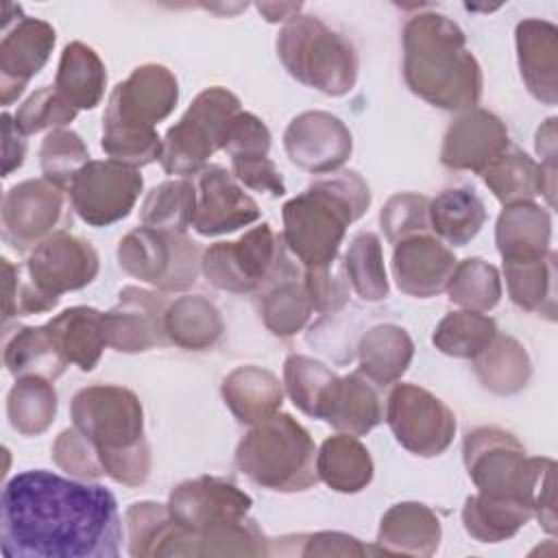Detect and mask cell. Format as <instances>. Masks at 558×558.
<instances>
[{
    "label": "cell",
    "instance_id": "21",
    "mask_svg": "<svg viewBox=\"0 0 558 558\" xmlns=\"http://www.w3.org/2000/svg\"><path fill=\"white\" fill-rule=\"evenodd\" d=\"M510 148L506 124L486 109L464 111L445 133L440 161L451 170L484 172Z\"/></svg>",
    "mask_w": 558,
    "mask_h": 558
},
{
    "label": "cell",
    "instance_id": "45",
    "mask_svg": "<svg viewBox=\"0 0 558 558\" xmlns=\"http://www.w3.org/2000/svg\"><path fill=\"white\" fill-rule=\"evenodd\" d=\"M449 301L473 312H488L499 303L501 279L495 266L480 257L458 262L447 283Z\"/></svg>",
    "mask_w": 558,
    "mask_h": 558
},
{
    "label": "cell",
    "instance_id": "36",
    "mask_svg": "<svg viewBox=\"0 0 558 558\" xmlns=\"http://www.w3.org/2000/svg\"><path fill=\"white\" fill-rule=\"evenodd\" d=\"M508 294L514 305L527 312L556 314V253L525 262H504Z\"/></svg>",
    "mask_w": 558,
    "mask_h": 558
},
{
    "label": "cell",
    "instance_id": "50",
    "mask_svg": "<svg viewBox=\"0 0 558 558\" xmlns=\"http://www.w3.org/2000/svg\"><path fill=\"white\" fill-rule=\"evenodd\" d=\"M2 262L4 272V323L15 316H31L52 310L59 299L44 294L28 277H22V268L11 264L7 257Z\"/></svg>",
    "mask_w": 558,
    "mask_h": 558
},
{
    "label": "cell",
    "instance_id": "1",
    "mask_svg": "<svg viewBox=\"0 0 558 558\" xmlns=\"http://www.w3.org/2000/svg\"><path fill=\"white\" fill-rule=\"evenodd\" d=\"M122 525L116 497L35 469L11 477L0 495L4 558H118Z\"/></svg>",
    "mask_w": 558,
    "mask_h": 558
},
{
    "label": "cell",
    "instance_id": "34",
    "mask_svg": "<svg viewBox=\"0 0 558 558\" xmlns=\"http://www.w3.org/2000/svg\"><path fill=\"white\" fill-rule=\"evenodd\" d=\"M384 418V408L373 384L362 375L353 373L338 379L325 421L342 434L364 436L377 427Z\"/></svg>",
    "mask_w": 558,
    "mask_h": 558
},
{
    "label": "cell",
    "instance_id": "22",
    "mask_svg": "<svg viewBox=\"0 0 558 558\" xmlns=\"http://www.w3.org/2000/svg\"><path fill=\"white\" fill-rule=\"evenodd\" d=\"M458 259L449 246L429 233L412 235L395 244L392 275L401 292L429 299L447 290Z\"/></svg>",
    "mask_w": 558,
    "mask_h": 558
},
{
    "label": "cell",
    "instance_id": "53",
    "mask_svg": "<svg viewBox=\"0 0 558 558\" xmlns=\"http://www.w3.org/2000/svg\"><path fill=\"white\" fill-rule=\"evenodd\" d=\"M225 150L231 159L266 157L270 150V131L257 116L240 111L231 124Z\"/></svg>",
    "mask_w": 558,
    "mask_h": 558
},
{
    "label": "cell",
    "instance_id": "32",
    "mask_svg": "<svg viewBox=\"0 0 558 558\" xmlns=\"http://www.w3.org/2000/svg\"><path fill=\"white\" fill-rule=\"evenodd\" d=\"M225 323L214 303L201 294L181 296L168 303L163 314L166 340L190 351H203L218 342Z\"/></svg>",
    "mask_w": 558,
    "mask_h": 558
},
{
    "label": "cell",
    "instance_id": "43",
    "mask_svg": "<svg viewBox=\"0 0 558 558\" xmlns=\"http://www.w3.org/2000/svg\"><path fill=\"white\" fill-rule=\"evenodd\" d=\"M349 286L364 301H381L388 296V279L384 268L381 242L375 233H357L342 262Z\"/></svg>",
    "mask_w": 558,
    "mask_h": 558
},
{
    "label": "cell",
    "instance_id": "58",
    "mask_svg": "<svg viewBox=\"0 0 558 558\" xmlns=\"http://www.w3.org/2000/svg\"><path fill=\"white\" fill-rule=\"evenodd\" d=\"M259 13L266 17V22H290L296 17V13L303 9L301 2H259Z\"/></svg>",
    "mask_w": 558,
    "mask_h": 558
},
{
    "label": "cell",
    "instance_id": "57",
    "mask_svg": "<svg viewBox=\"0 0 558 558\" xmlns=\"http://www.w3.org/2000/svg\"><path fill=\"white\" fill-rule=\"evenodd\" d=\"M536 153L541 155V166L556 170V118H549L536 133Z\"/></svg>",
    "mask_w": 558,
    "mask_h": 558
},
{
    "label": "cell",
    "instance_id": "10",
    "mask_svg": "<svg viewBox=\"0 0 558 558\" xmlns=\"http://www.w3.org/2000/svg\"><path fill=\"white\" fill-rule=\"evenodd\" d=\"M124 272L163 292H181L196 283L201 268L198 248L185 233L137 227L118 246Z\"/></svg>",
    "mask_w": 558,
    "mask_h": 558
},
{
    "label": "cell",
    "instance_id": "9",
    "mask_svg": "<svg viewBox=\"0 0 558 558\" xmlns=\"http://www.w3.org/2000/svg\"><path fill=\"white\" fill-rule=\"evenodd\" d=\"M240 98L225 87L203 89L183 118L166 131L161 166L168 174H198L207 159L225 148L231 124L240 113Z\"/></svg>",
    "mask_w": 558,
    "mask_h": 558
},
{
    "label": "cell",
    "instance_id": "35",
    "mask_svg": "<svg viewBox=\"0 0 558 558\" xmlns=\"http://www.w3.org/2000/svg\"><path fill=\"white\" fill-rule=\"evenodd\" d=\"M429 229L449 246H464L486 222L482 198L469 187L440 192L429 201Z\"/></svg>",
    "mask_w": 558,
    "mask_h": 558
},
{
    "label": "cell",
    "instance_id": "41",
    "mask_svg": "<svg viewBox=\"0 0 558 558\" xmlns=\"http://www.w3.org/2000/svg\"><path fill=\"white\" fill-rule=\"evenodd\" d=\"M194 209L196 187L185 179H174L155 185L146 194L140 207V220L144 227L185 233L192 225Z\"/></svg>",
    "mask_w": 558,
    "mask_h": 558
},
{
    "label": "cell",
    "instance_id": "31",
    "mask_svg": "<svg viewBox=\"0 0 558 558\" xmlns=\"http://www.w3.org/2000/svg\"><path fill=\"white\" fill-rule=\"evenodd\" d=\"M316 473L338 493H360L373 480V460L357 436L336 434L320 445Z\"/></svg>",
    "mask_w": 558,
    "mask_h": 558
},
{
    "label": "cell",
    "instance_id": "33",
    "mask_svg": "<svg viewBox=\"0 0 558 558\" xmlns=\"http://www.w3.org/2000/svg\"><path fill=\"white\" fill-rule=\"evenodd\" d=\"M357 355L360 373L377 386H388L408 371L414 344L405 329L397 325H379L362 336Z\"/></svg>",
    "mask_w": 558,
    "mask_h": 558
},
{
    "label": "cell",
    "instance_id": "46",
    "mask_svg": "<svg viewBox=\"0 0 558 558\" xmlns=\"http://www.w3.org/2000/svg\"><path fill=\"white\" fill-rule=\"evenodd\" d=\"M87 161H92L87 146L74 131L54 129L41 142L39 163L44 179H48L59 190H70L74 177Z\"/></svg>",
    "mask_w": 558,
    "mask_h": 558
},
{
    "label": "cell",
    "instance_id": "52",
    "mask_svg": "<svg viewBox=\"0 0 558 558\" xmlns=\"http://www.w3.org/2000/svg\"><path fill=\"white\" fill-rule=\"evenodd\" d=\"M305 292L310 303L320 314H333L349 301V281L344 270H333V264L305 270Z\"/></svg>",
    "mask_w": 558,
    "mask_h": 558
},
{
    "label": "cell",
    "instance_id": "13",
    "mask_svg": "<svg viewBox=\"0 0 558 558\" xmlns=\"http://www.w3.org/2000/svg\"><path fill=\"white\" fill-rule=\"evenodd\" d=\"M24 272L44 294L61 299L96 279L98 253L78 235L54 231L28 251Z\"/></svg>",
    "mask_w": 558,
    "mask_h": 558
},
{
    "label": "cell",
    "instance_id": "8",
    "mask_svg": "<svg viewBox=\"0 0 558 558\" xmlns=\"http://www.w3.org/2000/svg\"><path fill=\"white\" fill-rule=\"evenodd\" d=\"M201 270L209 283L235 294H262L279 281L296 277L286 257L283 238L268 222L253 227L240 240L205 248Z\"/></svg>",
    "mask_w": 558,
    "mask_h": 558
},
{
    "label": "cell",
    "instance_id": "14",
    "mask_svg": "<svg viewBox=\"0 0 558 558\" xmlns=\"http://www.w3.org/2000/svg\"><path fill=\"white\" fill-rule=\"evenodd\" d=\"M177 100L179 85L174 74L163 65L146 63L113 87L102 124L155 129L172 113Z\"/></svg>",
    "mask_w": 558,
    "mask_h": 558
},
{
    "label": "cell",
    "instance_id": "37",
    "mask_svg": "<svg viewBox=\"0 0 558 558\" xmlns=\"http://www.w3.org/2000/svg\"><path fill=\"white\" fill-rule=\"evenodd\" d=\"M532 508L514 499H497L488 495H473L464 501V530L480 543H499L514 536L530 519Z\"/></svg>",
    "mask_w": 558,
    "mask_h": 558
},
{
    "label": "cell",
    "instance_id": "5",
    "mask_svg": "<svg viewBox=\"0 0 558 558\" xmlns=\"http://www.w3.org/2000/svg\"><path fill=\"white\" fill-rule=\"evenodd\" d=\"M464 464L482 495L523 501L549 534L556 532L554 460L527 458L525 447L499 427H477L464 438Z\"/></svg>",
    "mask_w": 558,
    "mask_h": 558
},
{
    "label": "cell",
    "instance_id": "12",
    "mask_svg": "<svg viewBox=\"0 0 558 558\" xmlns=\"http://www.w3.org/2000/svg\"><path fill=\"white\" fill-rule=\"evenodd\" d=\"M144 179L137 168L105 159L87 161L70 185V203L78 218L92 227L113 225L135 207Z\"/></svg>",
    "mask_w": 558,
    "mask_h": 558
},
{
    "label": "cell",
    "instance_id": "4",
    "mask_svg": "<svg viewBox=\"0 0 558 558\" xmlns=\"http://www.w3.org/2000/svg\"><path fill=\"white\" fill-rule=\"evenodd\" d=\"M70 414L74 427L96 447L105 475L124 486H140L150 473L142 403L129 388L96 384L78 390Z\"/></svg>",
    "mask_w": 558,
    "mask_h": 558
},
{
    "label": "cell",
    "instance_id": "56",
    "mask_svg": "<svg viewBox=\"0 0 558 558\" xmlns=\"http://www.w3.org/2000/svg\"><path fill=\"white\" fill-rule=\"evenodd\" d=\"M2 177H9L24 163L26 140L9 113H2Z\"/></svg>",
    "mask_w": 558,
    "mask_h": 558
},
{
    "label": "cell",
    "instance_id": "38",
    "mask_svg": "<svg viewBox=\"0 0 558 558\" xmlns=\"http://www.w3.org/2000/svg\"><path fill=\"white\" fill-rule=\"evenodd\" d=\"M338 379L323 362L305 355H290L283 364V384L292 403L314 418L325 421Z\"/></svg>",
    "mask_w": 558,
    "mask_h": 558
},
{
    "label": "cell",
    "instance_id": "30",
    "mask_svg": "<svg viewBox=\"0 0 558 558\" xmlns=\"http://www.w3.org/2000/svg\"><path fill=\"white\" fill-rule=\"evenodd\" d=\"M4 366L20 377H46L54 381L68 368V360L59 353L46 325L15 327L4 333Z\"/></svg>",
    "mask_w": 558,
    "mask_h": 558
},
{
    "label": "cell",
    "instance_id": "16",
    "mask_svg": "<svg viewBox=\"0 0 558 558\" xmlns=\"http://www.w3.org/2000/svg\"><path fill=\"white\" fill-rule=\"evenodd\" d=\"M253 499L235 484L220 477H196L181 482L168 499L170 519L190 532L209 530L246 519Z\"/></svg>",
    "mask_w": 558,
    "mask_h": 558
},
{
    "label": "cell",
    "instance_id": "47",
    "mask_svg": "<svg viewBox=\"0 0 558 558\" xmlns=\"http://www.w3.org/2000/svg\"><path fill=\"white\" fill-rule=\"evenodd\" d=\"M129 534V554L135 558L157 556V549L172 523L168 506L155 501H137L124 514Z\"/></svg>",
    "mask_w": 558,
    "mask_h": 558
},
{
    "label": "cell",
    "instance_id": "24",
    "mask_svg": "<svg viewBox=\"0 0 558 558\" xmlns=\"http://www.w3.org/2000/svg\"><path fill=\"white\" fill-rule=\"evenodd\" d=\"M517 54L521 78L530 94L545 105H556L558 31L543 20H523L517 26Z\"/></svg>",
    "mask_w": 558,
    "mask_h": 558
},
{
    "label": "cell",
    "instance_id": "28",
    "mask_svg": "<svg viewBox=\"0 0 558 558\" xmlns=\"http://www.w3.org/2000/svg\"><path fill=\"white\" fill-rule=\"evenodd\" d=\"M222 399L244 425H257L279 412L283 390L279 379L259 366H240L222 381Z\"/></svg>",
    "mask_w": 558,
    "mask_h": 558
},
{
    "label": "cell",
    "instance_id": "3",
    "mask_svg": "<svg viewBox=\"0 0 558 558\" xmlns=\"http://www.w3.org/2000/svg\"><path fill=\"white\" fill-rule=\"evenodd\" d=\"M371 205L366 181L351 170L316 179L283 205V244L305 264L320 268L336 262L347 227Z\"/></svg>",
    "mask_w": 558,
    "mask_h": 558
},
{
    "label": "cell",
    "instance_id": "51",
    "mask_svg": "<svg viewBox=\"0 0 558 558\" xmlns=\"http://www.w3.org/2000/svg\"><path fill=\"white\" fill-rule=\"evenodd\" d=\"M52 460L74 477L94 480L105 475L96 447L76 429H63L52 445Z\"/></svg>",
    "mask_w": 558,
    "mask_h": 558
},
{
    "label": "cell",
    "instance_id": "6",
    "mask_svg": "<svg viewBox=\"0 0 558 558\" xmlns=\"http://www.w3.org/2000/svg\"><path fill=\"white\" fill-rule=\"evenodd\" d=\"M240 471L262 488L307 490L318 482L316 447L310 432L290 414H272L253 425L235 449Z\"/></svg>",
    "mask_w": 558,
    "mask_h": 558
},
{
    "label": "cell",
    "instance_id": "11",
    "mask_svg": "<svg viewBox=\"0 0 558 558\" xmlns=\"http://www.w3.org/2000/svg\"><path fill=\"white\" fill-rule=\"evenodd\" d=\"M397 442L423 458L440 456L456 436V416L438 397L414 384H397L386 403Z\"/></svg>",
    "mask_w": 558,
    "mask_h": 558
},
{
    "label": "cell",
    "instance_id": "54",
    "mask_svg": "<svg viewBox=\"0 0 558 558\" xmlns=\"http://www.w3.org/2000/svg\"><path fill=\"white\" fill-rule=\"evenodd\" d=\"M233 177L248 190L268 194L272 198L286 194V183L277 166L270 157H246V159H231Z\"/></svg>",
    "mask_w": 558,
    "mask_h": 558
},
{
    "label": "cell",
    "instance_id": "17",
    "mask_svg": "<svg viewBox=\"0 0 558 558\" xmlns=\"http://www.w3.org/2000/svg\"><path fill=\"white\" fill-rule=\"evenodd\" d=\"M259 218V205L222 166H205L196 177V209L192 229L201 235H222Z\"/></svg>",
    "mask_w": 558,
    "mask_h": 558
},
{
    "label": "cell",
    "instance_id": "19",
    "mask_svg": "<svg viewBox=\"0 0 558 558\" xmlns=\"http://www.w3.org/2000/svg\"><path fill=\"white\" fill-rule=\"evenodd\" d=\"M118 296V305L102 314L107 347L122 353H137L168 342L163 331L168 301L163 294L126 286Z\"/></svg>",
    "mask_w": 558,
    "mask_h": 558
},
{
    "label": "cell",
    "instance_id": "39",
    "mask_svg": "<svg viewBox=\"0 0 558 558\" xmlns=\"http://www.w3.org/2000/svg\"><path fill=\"white\" fill-rule=\"evenodd\" d=\"M475 373L484 388L497 395H512L530 379V357L510 336H495L493 342L475 357Z\"/></svg>",
    "mask_w": 558,
    "mask_h": 558
},
{
    "label": "cell",
    "instance_id": "25",
    "mask_svg": "<svg viewBox=\"0 0 558 558\" xmlns=\"http://www.w3.org/2000/svg\"><path fill=\"white\" fill-rule=\"evenodd\" d=\"M482 177L497 201L504 205L525 203L538 194H545L547 203L554 205L556 170L536 163L519 148L506 150L482 172Z\"/></svg>",
    "mask_w": 558,
    "mask_h": 558
},
{
    "label": "cell",
    "instance_id": "20",
    "mask_svg": "<svg viewBox=\"0 0 558 558\" xmlns=\"http://www.w3.org/2000/svg\"><path fill=\"white\" fill-rule=\"evenodd\" d=\"M54 48V28L48 22L20 15L13 26L2 28L0 41V94L11 105L26 83L46 65Z\"/></svg>",
    "mask_w": 558,
    "mask_h": 558
},
{
    "label": "cell",
    "instance_id": "2",
    "mask_svg": "<svg viewBox=\"0 0 558 558\" xmlns=\"http://www.w3.org/2000/svg\"><path fill=\"white\" fill-rule=\"evenodd\" d=\"M403 78L434 107L475 109L482 96V70L464 46L456 22L438 13H418L403 26Z\"/></svg>",
    "mask_w": 558,
    "mask_h": 558
},
{
    "label": "cell",
    "instance_id": "29",
    "mask_svg": "<svg viewBox=\"0 0 558 558\" xmlns=\"http://www.w3.org/2000/svg\"><path fill=\"white\" fill-rule=\"evenodd\" d=\"M107 72L94 48L72 41L63 48L54 78L57 94L74 109H94L105 94Z\"/></svg>",
    "mask_w": 558,
    "mask_h": 558
},
{
    "label": "cell",
    "instance_id": "15",
    "mask_svg": "<svg viewBox=\"0 0 558 558\" xmlns=\"http://www.w3.org/2000/svg\"><path fill=\"white\" fill-rule=\"evenodd\" d=\"M63 218V190L48 179H28L9 187L2 198V235L17 251H31Z\"/></svg>",
    "mask_w": 558,
    "mask_h": 558
},
{
    "label": "cell",
    "instance_id": "49",
    "mask_svg": "<svg viewBox=\"0 0 558 558\" xmlns=\"http://www.w3.org/2000/svg\"><path fill=\"white\" fill-rule=\"evenodd\" d=\"M76 118V109L70 107L54 87H41L31 94L20 109L15 111L13 120L24 135H33L46 129H61Z\"/></svg>",
    "mask_w": 558,
    "mask_h": 558
},
{
    "label": "cell",
    "instance_id": "48",
    "mask_svg": "<svg viewBox=\"0 0 558 558\" xmlns=\"http://www.w3.org/2000/svg\"><path fill=\"white\" fill-rule=\"evenodd\" d=\"M429 198L412 192L395 194L381 209V229L390 244H399L429 229Z\"/></svg>",
    "mask_w": 558,
    "mask_h": 558
},
{
    "label": "cell",
    "instance_id": "40",
    "mask_svg": "<svg viewBox=\"0 0 558 558\" xmlns=\"http://www.w3.org/2000/svg\"><path fill=\"white\" fill-rule=\"evenodd\" d=\"M57 414V392L46 377H20L7 397V416L22 436L46 432Z\"/></svg>",
    "mask_w": 558,
    "mask_h": 558
},
{
    "label": "cell",
    "instance_id": "18",
    "mask_svg": "<svg viewBox=\"0 0 558 558\" xmlns=\"http://www.w3.org/2000/svg\"><path fill=\"white\" fill-rule=\"evenodd\" d=\"M283 146L294 166L314 174H327L349 159L353 142L340 118L327 111H305L288 124Z\"/></svg>",
    "mask_w": 558,
    "mask_h": 558
},
{
    "label": "cell",
    "instance_id": "26",
    "mask_svg": "<svg viewBox=\"0 0 558 558\" xmlns=\"http://www.w3.org/2000/svg\"><path fill=\"white\" fill-rule=\"evenodd\" d=\"M495 238L504 262L543 257L549 251L551 218L541 205L532 201L506 205L497 218Z\"/></svg>",
    "mask_w": 558,
    "mask_h": 558
},
{
    "label": "cell",
    "instance_id": "7",
    "mask_svg": "<svg viewBox=\"0 0 558 558\" xmlns=\"http://www.w3.org/2000/svg\"><path fill=\"white\" fill-rule=\"evenodd\" d=\"M277 54L290 76L327 96H344L355 85V48L314 15H296L281 28Z\"/></svg>",
    "mask_w": 558,
    "mask_h": 558
},
{
    "label": "cell",
    "instance_id": "44",
    "mask_svg": "<svg viewBox=\"0 0 558 558\" xmlns=\"http://www.w3.org/2000/svg\"><path fill=\"white\" fill-rule=\"evenodd\" d=\"M259 316L264 325L281 338L299 333L312 314V303L305 286L296 277L283 279L259 294Z\"/></svg>",
    "mask_w": 558,
    "mask_h": 558
},
{
    "label": "cell",
    "instance_id": "27",
    "mask_svg": "<svg viewBox=\"0 0 558 558\" xmlns=\"http://www.w3.org/2000/svg\"><path fill=\"white\" fill-rule=\"evenodd\" d=\"M46 327L68 364H76L83 373L96 368L107 347L102 312L85 305L68 307L48 320Z\"/></svg>",
    "mask_w": 558,
    "mask_h": 558
},
{
    "label": "cell",
    "instance_id": "42",
    "mask_svg": "<svg viewBox=\"0 0 558 558\" xmlns=\"http://www.w3.org/2000/svg\"><path fill=\"white\" fill-rule=\"evenodd\" d=\"M495 336L497 325L490 316L473 310H462L447 314L438 323L432 342L438 351L447 355L475 360L493 342Z\"/></svg>",
    "mask_w": 558,
    "mask_h": 558
},
{
    "label": "cell",
    "instance_id": "23",
    "mask_svg": "<svg viewBox=\"0 0 558 558\" xmlns=\"http://www.w3.org/2000/svg\"><path fill=\"white\" fill-rule=\"evenodd\" d=\"M440 521L432 508L416 501H403L381 517L375 551L432 556L440 545Z\"/></svg>",
    "mask_w": 558,
    "mask_h": 558
},
{
    "label": "cell",
    "instance_id": "55",
    "mask_svg": "<svg viewBox=\"0 0 558 558\" xmlns=\"http://www.w3.org/2000/svg\"><path fill=\"white\" fill-rule=\"evenodd\" d=\"M303 547L294 554L299 556H364L375 554V549H368L362 545L355 536L342 534V532H316L301 536Z\"/></svg>",
    "mask_w": 558,
    "mask_h": 558
}]
</instances>
